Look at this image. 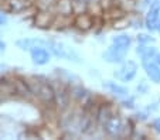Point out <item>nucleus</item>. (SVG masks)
<instances>
[{"label": "nucleus", "mask_w": 160, "mask_h": 140, "mask_svg": "<svg viewBox=\"0 0 160 140\" xmlns=\"http://www.w3.org/2000/svg\"><path fill=\"white\" fill-rule=\"evenodd\" d=\"M135 40L138 44H145V46L156 44V38L152 36L150 31H148V33H138V36H136Z\"/></svg>", "instance_id": "obj_13"}, {"label": "nucleus", "mask_w": 160, "mask_h": 140, "mask_svg": "<svg viewBox=\"0 0 160 140\" xmlns=\"http://www.w3.org/2000/svg\"><path fill=\"white\" fill-rule=\"evenodd\" d=\"M140 65H142L149 81L159 85L160 84V65L154 61V58L153 60H140Z\"/></svg>", "instance_id": "obj_6"}, {"label": "nucleus", "mask_w": 160, "mask_h": 140, "mask_svg": "<svg viewBox=\"0 0 160 140\" xmlns=\"http://www.w3.org/2000/svg\"><path fill=\"white\" fill-rule=\"evenodd\" d=\"M103 134L112 139H125V137H132L135 126L130 123L129 119H123L119 113L112 115L111 118L101 125Z\"/></svg>", "instance_id": "obj_1"}, {"label": "nucleus", "mask_w": 160, "mask_h": 140, "mask_svg": "<svg viewBox=\"0 0 160 140\" xmlns=\"http://www.w3.org/2000/svg\"><path fill=\"white\" fill-rule=\"evenodd\" d=\"M7 24V16L4 13H0V26H6Z\"/></svg>", "instance_id": "obj_18"}, {"label": "nucleus", "mask_w": 160, "mask_h": 140, "mask_svg": "<svg viewBox=\"0 0 160 140\" xmlns=\"http://www.w3.org/2000/svg\"><path fill=\"white\" fill-rule=\"evenodd\" d=\"M150 129L157 134V136H160V116H159V118L152 119V122H150Z\"/></svg>", "instance_id": "obj_17"}, {"label": "nucleus", "mask_w": 160, "mask_h": 140, "mask_svg": "<svg viewBox=\"0 0 160 140\" xmlns=\"http://www.w3.org/2000/svg\"><path fill=\"white\" fill-rule=\"evenodd\" d=\"M139 65L133 60H125L113 71V78L119 82H132L138 75Z\"/></svg>", "instance_id": "obj_3"}, {"label": "nucleus", "mask_w": 160, "mask_h": 140, "mask_svg": "<svg viewBox=\"0 0 160 140\" xmlns=\"http://www.w3.org/2000/svg\"><path fill=\"white\" fill-rule=\"evenodd\" d=\"M145 28L146 31H150V33H154L157 27V23L160 20V0H156L150 6L146 9L145 12Z\"/></svg>", "instance_id": "obj_4"}, {"label": "nucleus", "mask_w": 160, "mask_h": 140, "mask_svg": "<svg viewBox=\"0 0 160 140\" xmlns=\"http://www.w3.org/2000/svg\"><path fill=\"white\" fill-rule=\"evenodd\" d=\"M119 105H121L123 109L133 110V109H136V99H135V96H132V95H128V96L119 99Z\"/></svg>", "instance_id": "obj_14"}, {"label": "nucleus", "mask_w": 160, "mask_h": 140, "mask_svg": "<svg viewBox=\"0 0 160 140\" xmlns=\"http://www.w3.org/2000/svg\"><path fill=\"white\" fill-rule=\"evenodd\" d=\"M157 51H159V50L156 48L154 44H152V46L138 44V47H136V50H135L136 55H139L140 60H153V58L156 57Z\"/></svg>", "instance_id": "obj_12"}, {"label": "nucleus", "mask_w": 160, "mask_h": 140, "mask_svg": "<svg viewBox=\"0 0 160 140\" xmlns=\"http://www.w3.org/2000/svg\"><path fill=\"white\" fill-rule=\"evenodd\" d=\"M28 86H30L33 95H36L37 99H40L41 102H44L45 105L55 102V91L52 89V86L47 82H41L40 78H31L28 81Z\"/></svg>", "instance_id": "obj_2"}, {"label": "nucleus", "mask_w": 160, "mask_h": 140, "mask_svg": "<svg viewBox=\"0 0 160 140\" xmlns=\"http://www.w3.org/2000/svg\"><path fill=\"white\" fill-rule=\"evenodd\" d=\"M154 61H156V62H157V64H159V65H160V50H159V51H157L156 57H154Z\"/></svg>", "instance_id": "obj_20"}, {"label": "nucleus", "mask_w": 160, "mask_h": 140, "mask_svg": "<svg viewBox=\"0 0 160 140\" xmlns=\"http://www.w3.org/2000/svg\"><path fill=\"white\" fill-rule=\"evenodd\" d=\"M30 55H31V61L36 65L48 64L50 58H51V54H50V51L45 50V47H36V48H33L30 51Z\"/></svg>", "instance_id": "obj_8"}, {"label": "nucleus", "mask_w": 160, "mask_h": 140, "mask_svg": "<svg viewBox=\"0 0 160 140\" xmlns=\"http://www.w3.org/2000/svg\"><path fill=\"white\" fill-rule=\"evenodd\" d=\"M149 118H150V113H149L146 109H140V110H136V112L133 113L132 119L136 120V122H146Z\"/></svg>", "instance_id": "obj_15"}, {"label": "nucleus", "mask_w": 160, "mask_h": 140, "mask_svg": "<svg viewBox=\"0 0 160 140\" xmlns=\"http://www.w3.org/2000/svg\"><path fill=\"white\" fill-rule=\"evenodd\" d=\"M74 24L82 31H88L95 26V16L89 14V13H81V14H77L75 22Z\"/></svg>", "instance_id": "obj_9"}, {"label": "nucleus", "mask_w": 160, "mask_h": 140, "mask_svg": "<svg viewBox=\"0 0 160 140\" xmlns=\"http://www.w3.org/2000/svg\"><path fill=\"white\" fill-rule=\"evenodd\" d=\"M156 33L160 36V20H159V23H157V27H156Z\"/></svg>", "instance_id": "obj_21"}, {"label": "nucleus", "mask_w": 160, "mask_h": 140, "mask_svg": "<svg viewBox=\"0 0 160 140\" xmlns=\"http://www.w3.org/2000/svg\"><path fill=\"white\" fill-rule=\"evenodd\" d=\"M4 50H6V43H4V41H2V40H0V52H3Z\"/></svg>", "instance_id": "obj_19"}, {"label": "nucleus", "mask_w": 160, "mask_h": 140, "mask_svg": "<svg viewBox=\"0 0 160 140\" xmlns=\"http://www.w3.org/2000/svg\"><path fill=\"white\" fill-rule=\"evenodd\" d=\"M102 88L105 91H108L111 95L116 96V99H122V98L130 95V91L126 85H122V84L116 82V81H103L102 82Z\"/></svg>", "instance_id": "obj_7"}, {"label": "nucleus", "mask_w": 160, "mask_h": 140, "mask_svg": "<svg viewBox=\"0 0 160 140\" xmlns=\"http://www.w3.org/2000/svg\"><path fill=\"white\" fill-rule=\"evenodd\" d=\"M111 44H113V46L119 47V48H123V50H128V51H129V48L133 44V37L128 33L116 34V36L112 37Z\"/></svg>", "instance_id": "obj_11"}, {"label": "nucleus", "mask_w": 160, "mask_h": 140, "mask_svg": "<svg viewBox=\"0 0 160 140\" xmlns=\"http://www.w3.org/2000/svg\"><path fill=\"white\" fill-rule=\"evenodd\" d=\"M149 89H150V85H149V82L146 79H140L139 84L136 85V92H138V95H146L149 92Z\"/></svg>", "instance_id": "obj_16"}, {"label": "nucleus", "mask_w": 160, "mask_h": 140, "mask_svg": "<svg viewBox=\"0 0 160 140\" xmlns=\"http://www.w3.org/2000/svg\"><path fill=\"white\" fill-rule=\"evenodd\" d=\"M128 50H123V48H119V47L111 46L102 52V60L108 64H113V65H119L121 62H123L126 60V55H128Z\"/></svg>", "instance_id": "obj_5"}, {"label": "nucleus", "mask_w": 160, "mask_h": 140, "mask_svg": "<svg viewBox=\"0 0 160 140\" xmlns=\"http://www.w3.org/2000/svg\"><path fill=\"white\" fill-rule=\"evenodd\" d=\"M47 44H48V41H44L40 38H21L16 41V46L23 51H31L36 47H45Z\"/></svg>", "instance_id": "obj_10"}]
</instances>
